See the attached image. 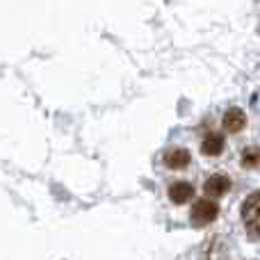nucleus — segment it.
I'll return each mask as SVG.
<instances>
[{"instance_id": "obj_1", "label": "nucleus", "mask_w": 260, "mask_h": 260, "mask_svg": "<svg viewBox=\"0 0 260 260\" xmlns=\"http://www.w3.org/2000/svg\"><path fill=\"white\" fill-rule=\"evenodd\" d=\"M242 221L249 233L260 238V192H253L242 203Z\"/></svg>"}, {"instance_id": "obj_2", "label": "nucleus", "mask_w": 260, "mask_h": 260, "mask_svg": "<svg viewBox=\"0 0 260 260\" xmlns=\"http://www.w3.org/2000/svg\"><path fill=\"white\" fill-rule=\"evenodd\" d=\"M217 215H219V206H217L212 199H201V201H197L192 208V224L208 226L217 219Z\"/></svg>"}, {"instance_id": "obj_3", "label": "nucleus", "mask_w": 260, "mask_h": 260, "mask_svg": "<svg viewBox=\"0 0 260 260\" xmlns=\"http://www.w3.org/2000/svg\"><path fill=\"white\" fill-rule=\"evenodd\" d=\"M203 189H206V197H224V194L231 189V180L221 174H215L206 180Z\"/></svg>"}, {"instance_id": "obj_4", "label": "nucleus", "mask_w": 260, "mask_h": 260, "mask_svg": "<svg viewBox=\"0 0 260 260\" xmlns=\"http://www.w3.org/2000/svg\"><path fill=\"white\" fill-rule=\"evenodd\" d=\"M192 197H194V187L189 183H185V180H178V183H174L169 187V199H171V203H176V206L187 203Z\"/></svg>"}, {"instance_id": "obj_5", "label": "nucleus", "mask_w": 260, "mask_h": 260, "mask_svg": "<svg viewBox=\"0 0 260 260\" xmlns=\"http://www.w3.org/2000/svg\"><path fill=\"white\" fill-rule=\"evenodd\" d=\"M189 153L185 151V148H171V151L165 153V165L169 167V169H185V167L189 165Z\"/></svg>"}, {"instance_id": "obj_6", "label": "nucleus", "mask_w": 260, "mask_h": 260, "mask_svg": "<svg viewBox=\"0 0 260 260\" xmlns=\"http://www.w3.org/2000/svg\"><path fill=\"white\" fill-rule=\"evenodd\" d=\"M244 123H247V117H244V112L240 108H231L224 114V128L229 133H240L244 128Z\"/></svg>"}, {"instance_id": "obj_7", "label": "nucleus", "mask_w": 260, "mask_h": 260, "mask_svg": "<svg viewBox=\"0 0 260 260\" xmlns=\"http://www.w3.org/2000/svg\"><path fill=\"white\" fill-rule=\"evenodd\" d=\"M201 151L206 153V155H219V153L224 151V137L217 133L206 135V139H203V144H201Z\"/></svg>"}, {"instance_id": "obj_8", "label": "nucleus", "mask_w": 260, "mask_h": 260, "mask_svg": "<svg viewBox=\"0 0 260 260\" xmlns=\"http://www.w3.org/2000/svg\"><path fill=\"white\" fill-rule=\"evenodd\" d=\"M242 165L253 169V167L260 165V148L258 146H251V148H244L242 153Z\"/></svg>"}]
</instances>
